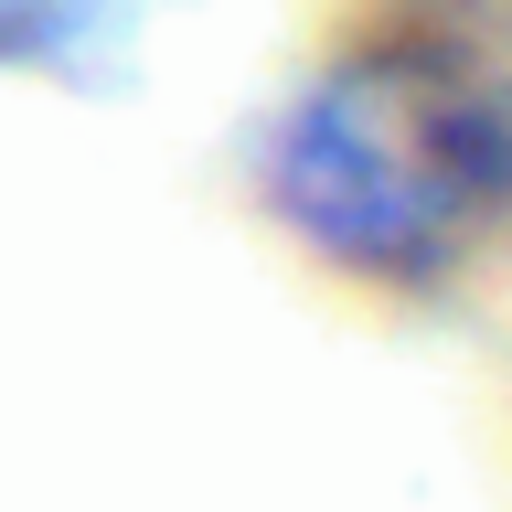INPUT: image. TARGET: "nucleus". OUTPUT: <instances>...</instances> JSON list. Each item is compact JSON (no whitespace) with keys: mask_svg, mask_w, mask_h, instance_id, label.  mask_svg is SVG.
<instances>
[{"mask_svg":"<svg viewBox=\"0 0 512 512\" xmlns=\"http://www.w3.org/2000/svg\"><path fill=\"white\" fill-rule=\"evenodd\" d=\"M278 214L342 278L438 288L512 214V107L438 43L342 54L278 128Z\"/></svg>","mask_w":512,"mask_h":512,"instance_id":"obj_1","label":"nucleus"}]
</instances>
